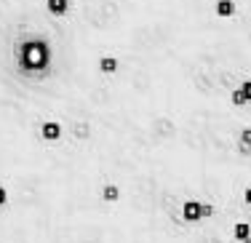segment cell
I'll return each instance as SVG.
<instances>
[{
    "mask_svg": "<svg viewBox=\"0 0 251 243\" xmlns=\"http://www.w3.org/2000/svg\"><path fill=\"white\" fill-rule=\"evenodd\" d=\"M51 62V46L43 38H29L16 49V64L25 73H43Z\"/></svg>",
    "mask_w": 251,
    "mask_h": 243,
    "instance_id": "obj_1",
    "label": "cell"
},
{
    "mask_svg": "<svg viewBox=\"0 0 251 243\" xmlns=\"http://www.w3.org/2000/svg\"><path fill=\"white\" fill-rule=\"evenodd\" d=\"M40 139L53 145V142L62 139V123L59 121H43L40 123Z\"/></svg>",
    "mask_w": 251,
    "mask_h": 243,
    "instance_id": "obj_2",
    "label": "cell"
},
{
    "mask_svg": "<svg viewBox=\"0 0 251 243\" xmlns=\"http://www.w3.org/2000/svg\"><path fill=\"white\" fill-rule=\"evenodd\" d=\"M182 217L187 219V222H201L203 214H201V203H198V200H187V203L182 206Z\"/></svg>",
    "mask_w": 251,
    "mask_h": 243,
    "instance_id": "obj_3",
    "label": "cell"
},
{
    "mask_svg": "<svg viewBox=\"0 0 251 243\" xmlns=\"http://www.w3.org/2000/svg\"><path fill=\"white\" fill-rule=\"evenodd\" d=\"M73 136L77 142H88V139H91V126H88L86 121H77L73 126Z\"/></svg>",
    "mask_w": 251,
    "mask_h": 243,
    "instance_id": "obj_4",
    "label": "cell"
},
{
    "mask_svg": "<svg viewBox=\"0 0 251 243\" xmlns=\"http://www.w3.org/2000/svg\"><path fill=\"white\" fill-rule=\"evenodd\" d=\"M101 200H104V203H115L118 198H121V187L118 185H101Z\"/></svg>",
    "mask_w": 251,
    "mask_h": 243,
    "instance_id": "obj_5",
    "label": "cell"
},
{
    "mask_svg": "<svg viewBox=\"0 0 251 243\" xmlns=\"http://www.w3.org/2000/svg\"><path fill=\"white\" fill-rule=\"evenodd\" d=\"M46 8H49V14H53V16H62V14H67L70 0H46Z\"/></svg>",
    "mask_w": 251,
    "mask_h": 243,
    "instance_id": "obj_6",
    "label": "cell"
},
{
    "mask_svg": "<svg viewBox=\"0 0 251 243\" xmlns=\"http://www.w3.org/2000/svg\"><path fill=\"white\" fill-rule=\"evenodd\" d=\"M217 16H222V19H227V16H232L235 14V3L232 0H217Z\"/></svg>",
    "mask_w": 251,
    "mask_h": 243,
    "instance_id": "obj_7",
    "label": "cell"
},
{
    "mask_svg": "<svg viewBox=\"0 0 251 243\" xmlns=\"http://www.w3.org/2000/svg\"><path fill=\"white\" fill-rule=\"evenodd\" d=\"M238 150L243 155H251V128H243L241 136H238Z\"/></svg>",
    "mask_w": 251,
    "mask_h": 243,
    "instance_id": "obj_8",
    "label": "cell"
},
{
    "mask_svg": "<svg viewBox=\"0 0 251 243\" xmlns=\"http://www.w3.org/2000/svg\"><path fill=\"white\" fill-rule=\"evenodd\" d=\"M99 70H101V73H107V75H112L118 70V59L115 56H101L99 59Z\"/></svg>",
    "mask_w": 251,
    "mask_h": 243,
    "instance_id": "obj_9",
    "label": "cell"
},
{
    "mask_svg": "<svg viewBox=\"0 0 251 243\" xmlns=\"http://www.w3.org/2000/svg\"><path fill=\"white\" fill-rule=\"evenodd\" d=\"M232 235H235L238 241H246L249 235H251V224L249 222H238L235 227H232Z\"/></svg>",
    "mask_w": 251,
    "mask_h": 243,
    "instance_id": "obj_10",
    "label": "cell"
},
{
    "mask_svg": "<svg viewBox=\"0 0 251 243\" xmlns=\"http://www.w3.org/2000/svg\"><path fill=\"white\" fill-rule=\"evenodd\" d=\"M230 99H232V104H235V107H243V104H249V99H246V94H243V88H235V91L230 94Z\"/></svg>",
    "mask_w": 251,
    "mask_h": 243,
    "instance_id": "obj_11",
    "label": "cell"
},
{
    "mask_svg": "<svg viewBox=\"0 0 251 243\" xmlns=\"http://www.w3.org/2000/svg\"><path fill=\"white\" fill-rule=\"evenodd\" d=\"M8 190H5V185H0V209H5V206H8Z\"/></svg>",
    "mask_w": 251,
    "mask_h": 243,
    "instance_id": "obj_12",
    "label": "cell"
},
{
    "mask_svg": "<svg viewBox=\"0 0 251 243\" xmlns=\"http://www.w3.org/2000/svg\"><path fill=\"white\" fill-rule=\"evenodd\" d=\"M201 214H203V217H211V214H214V206H208V203H201Z\"/></svg>",
    "mask_w": 251,
    "mask_h": 243,
    "instance_id": "obj_13",
    "label": "cell"
},
{
    "mask_svg": "<svg viewBox=\"0 0 251 243\" xmlns=\"http://www.w3.org/2000/svg\"><path fill=\"white\" fill-rule=\"evenodd\" d=\"M241 88H243V94H246V99L251 102V78H249V80H243V86H241Z\"/></svg>",
    "mask_w": 251,
    "mask_h": 243,
    "instance_id": "obj_14",
    "label": "cell"
},
{
    "mask_svg": "<svg viewBox=\"0 0 251 243\" xmlns=\"http://www.w3.org/2000/svg\"><path fill=\"white\" fill-rule=\"evenodd\" d=\"M243 200H246V203L251 206V187H246V193H243Z\"/></svg>",
    "mask_w": 251,
    "mask_h": 243,
    "instance_id": "obj_15",
    "label": "cell"
},
{
    "mask_svg": "<svg viewBox=\"0 0 251 243\" xmlns=\"http://www.w3.org/2000/svg\"><path fill=\"white\" fill-rule=\"evenodd\" d=\"M241 243H251V235H249V238H246V241H241Z\"/></svg>",
    "mask_w": 251,
    "mask_h": 243,
    "instance_id": "obj_16",
    "label": "cell"
}]
</instances>
